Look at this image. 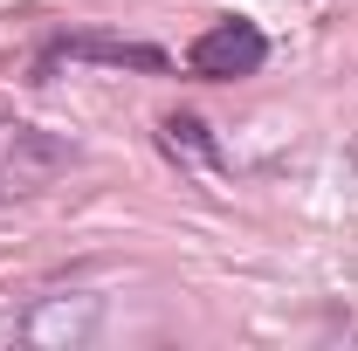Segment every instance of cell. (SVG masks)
<instances>
[{
    "label": "cell",
    "mask_w": 358,
    "mask_h": 351,
    "mask_svg": "<svg viewBox=\"0 0 358 351\" xmlns=\"http://www.w3.org/2000/svg\"><path fill=\"white\" fill-rule=\"evenodd\" d=\"M76 138L42 131L28 117H0V207L14 200H35L42 186H55L62 173H76Z\"/></svg>",
    "instance_id": "obj_1"
},
{
    "label": "cell",
    "mask_w": 358,
    "mask_h": 351,
    "mask_svg": "<svg viewBox=\"0 0 358 351\" xmlns=\"http://www.w3.org/2000/svg\"><path fill=\"white\" fill-rule=\"evenodd\" d=\"M62 62H103V69H138V76H173V55L152 42H124V35H103V28H62L35 48L28 62V83H55Z\"/></svg>",
    "instance_id": "obj_2"
},
{
    "label": "cell",
    "mask_w": 358,
    "mask_h": 351,
    "mask_svg": "<svg viewBox=\"0 0 358 351\" xmlns=\"http://www.w3.org/2000/svg\"><path fill=\"white\" fill-rule=\"evenodd\" d=\"M103 331V296L90 289H55V296H35V310L21 317V338L42 351H76Z\"/></svg>",
    "instance_id": "obj_4"
},
{
    "label": "cell",
    "mask_w": 358,
    "mask_h": 351,
    "mask_svg": "<svg viewBox=\"0 0 358 351\" xmlns=\"http://www.w3.org/2000/svg\"><path fill=\"white\" fill-rule=\"evenodd\" d=\"M268 62V35L248 21V14H227L214 28H200L193 48H186V76L200 83H241V76H262Z\"/></svg>",
    "instance_id": "obj_3"
},
{
    "label": "cell",
    "mask_w": 358,
    "mask_h": 351,
    "mask_svg": "<svg viewBox=\"0 0 358 351\" xmlns=\"http://www.w3.org/2000/svg\"><path fill=\"white\" fill-rule=\"evenodd\" d=\"M159 145L173 152L179 166H221V145H214V131H207L193 110H173V117H159Z\"/></svg>",
    "instance_id": "obj_5"
}]
</instances>
